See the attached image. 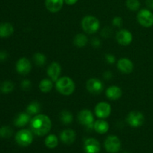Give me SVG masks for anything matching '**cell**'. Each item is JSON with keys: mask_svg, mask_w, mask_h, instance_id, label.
<instances>
[{"mask_svg": "<svg viewBox=\"0 0 153 153\" xmlns=\"http://www.w3.org/2000/svg\"><path fill=\"white\" fill-rule=\"evenodd\" d=\"M52 122L44 114H37L31 120V131L37 136H44L50 131Z\"/></svg>", "mask_w": 153, "mask_h": 153, "instance_id": "6da1fadb", "label": "cell"}, {"mask_svg": "<svg viewBox=\"0 0 153 153\" xmlns=\"http://www.w3.org/2000/svg\"><path fill=\"white\" fill-rule=\"evenodd\" d=\"M55 87L60 94L64 96H69L74 92L76 85L70 78L64 76L58 79Z\"/></svg>", "mask_w": 153, "mask_h": 153, "instance_id": "7a4b0ae2", "label": "cell"}, {"mask_svg": "<svg viewBox=\"0 0 153 153\" xmlns=\"http://www.w3.org/2000/svg\"><path fill=\"white\" fill-rule=\"evenodd\" d=\"M100 26V21L94 16H85L82 21V27L87 34H94L98 31Z\"/></svg>", "mask_w": 153, "mask_h": 153, "instance_id": "3957f363", "label": "cell"}, {"mask_svg": "<svg viewBox=\"0 0 153 153\" xmlns=\"http://www.w3.org/2000/svg\"><path fill=\"white\" fill-rule=\"evenodd\" d=\"M15 140L21 146H28L32 143L33 135L31 131L28 129H22L16 133Z\"/></svg>", "mask_w": 153, "mask_h": 153, "instance_id": "277c9868", "label": "cell"}, {"mask_svg": "<svg viewBox=\"0 0 153 153\" xmlns=\"http://www.w3.org/2000/svg\"><path fill=\"white\" fill-rule=\"evenodd\" d=\"M137 21L143 27L149 28L153 25V13L148 9H142L137 13Z\"/></svg>", "mask_w": 153, "mask_h": 153, "instance_id": "5b68a950", "label": "cell"}, {"mask_svg": "<svg viewBox=\"0 0 153 153\" xmlns=\"http://www.w3.org/2000/svg\"><path fill=\"white\" fill-rule=\"evenodd\" d=\"M78 120L82 125L85 126L87 128H92L94 127V115L91 111L87 110V109L81 111L78 115Z\"/></svg>", "mask_w": 153, "mask_h": 153, "instance_id": "8992f818", "label": "cell"}, {"mask_svg": "<svg viewBox=\"0 0 153 153\" xmlns=\"http://www.w3.org/2000/svg\"><path fill=\"white\" fill-rule=\"evenodd\" d=\"M120 140L117 136H108L105 141V148L108 152L110 153L118 152L120 149Z\"/></svg>", "mask_w": 153, "mask_h": 153, "instance_id": "52a82bcc", "label": "cell"}, {"mask_svg": "<svg viewBox=\"0 0 153 153\" xmlns=\"http://www.w3.org/2000/svg\"><path fill=\"white\" fill-rule=\"evenodd\" d=\"M126 121L128 125L132 127H139L143 125L144 122V116L140 111H133L128 114Z\"/></svg>", "mask_w": 153, "mask_h": 153, "instance_id": "ba28073f", "label": "cell"}, {"mask_svg": "<svg viewBox=\"0 0 153 153\" xmlns=\"http://www.w3.org/2000/svg\"><path fill=\"white\" fill-rule=\"evenodd\" d=\"M87 89L91 94L98 95L103 91L104 85L102 82L97 79H91L87 82Z\"/></svg>", "mask_w": 153, "mask_h": 153, "instance_id": "9c48e42d", "label": "cell"}, {"mask_svg": "<svg viewBox=\"0 0 153 153\" xmlns=\"http://www.w3.org/2000/svg\"><path fill=\"white\" fill-rule=\"evenodd\" d=\"M111 105L107 102H100L96 105L95 107V114L97 117L100 119H105L107 118L111 114Z\"/></svg>", "mask_w": 153, "mask_h": 153, "instance_id": "30bf717a", "label": "cell"}, {"mask_svg": "<svg viewBox=\"0 0 153 153\" xmlns=\"http://www.w3.org/2000/svg\"><path fill=\"white\" fill-rule=\"evenodd\" d=\"M16 70L21 75H26L31 70V64L29 60L26 58H21L18 60L16 64Z\"/></svg>", "mask_w": 153, "mask_h": 153, "instance_id": "8fae6325", "label": "cell"}, {"mask_svg": "<svg viewBox=\"0 0 153 153\" xmlns=\"http://www.w3.org/2000/svg\"><path fill=\"white\" fill-rule=\"evenodd\" d=\"M132 34L128 30L122 29L117 33L116 39L118 43L123 46H128L132 41Z\"/></svg>", "mask_w": 153, "mask_h": 153, "instance_id": "7c38bea8", "label": "cell"}, {"mask_svg": "<svg viewBox=\"0 0 153 153\" xmlns=\"http://www.w3.org/2000/svg\"><path fill=\"white\" fill-rule=\"evenodd\" d=\"M84 149L86 153H98L100 150V143L94 138L87 139L84 143Z\"/></svg>", "mask_w": 153, "mask_h": 153, "instance_id": "4fadbf2b", "label": "cell"}, {"mask_svg": "<svg viewBox=\"0 0 153 153\" xmlns=\"http://www.w3.org/2000/svg\"><path fill=\"white\" fill-rule=\"evenodd\" d=\"M117 68L122 73L128 74V73L132 72L134 65H133V63L131 60L126 58H123L118 61Z\"/></svg>", "mask_w": 153, "mask_h": 153, "instance_id": "5bb4252c", "label": "cell"}, {"mask_svg": "<svg viewBox=\"0 0 153 153\" xmlns=\"http://www.w3.org/2000/svg\"><path fill=\"white\" fill-rule=\"evenodd\" d=\"M61 67L60 64L57 62H52L48 67L47 74L52 82H56L61 74Z\"/></svg>", "mask_w": 153, "mask_h": 153, "instance_id": "9a60e30c", "label": "cell"}, {"mask_svg": "<svg viewBox=\"0 0 153 153\" xmlns=\"http://www.w3.org/2000/svg\"><path fill=\"white\" fill-rule=\"evenodd\" d=\"M64 0H45V6L52 13L58 12L63 7Z\"/></svg>", "mask_w": 153, "mask_h": 153, "instance_id": "2e32d148", "label": "cell"}, {"mask_svg": "<svg viewBox=\"0 0 153 153\" xmlns=\"http://www.w3.org/2000/svg\"><path fill=\"white\" fill-rule=\"evenodd\" d=\"M76 132L72 129H66L64 130L61 133V141L67 145L72 144L73 142L76 140Z\"/></svg>", "mask_w": 153, "mask_h": 153, "instance_id": "e0dca14e", "label": "cell"}, {"mask_svg": "<svg viewBox=\"0 0 153 153\" xmlns=\"http://www.w3.org/2000/svg\"><path fill=\"white\" fill-rule=\"evenodd\" d=\"M122 96V91L117 86H110L106 91V97L111 100H117Z\"/></svg>", "mask_w": 153, "mask_h": 153, "instance_id": "ac0fdd59", "label": "cell"}, {"mask_svg": "<svg viewBox=\"0 0 153 153\" xmlns=\"http://www.w3.org/2000/svg\"><path fill=\"white\" fill-rule=\"evenodd\" d=\"M94 128L99 134H105L109 129V125L106 121L103 120H99L94 123Z\"/></svg>", "mask_w": 153, "mask_h": 153, "instance_id": "d6986e66", "label": "cell"}, {"mask_svg": "<svg viewBox=\"0 0 153 153\" xmlns=\"http://www.w3.org/2000/svg\"><path fill=\"white\" fill-rule=\"evenodd\" d=\"M13 33V27L9 22L0 24V37H10Z\"/></svg>", "mask_w": 153, "mask_h": 153, "instance_id": "ffe728a7", "label": "cell"}, {"mask_svg": "<svg viewBox=\"0 0 153 153\" xmlns=\"http://www.w3.org/2000/svg\"><path fill=\"white\" fill-rule=\"evenodd\" d=\"M30 114L28 113H21L15 118L14 125L17 127L25 126L30 121Z\"/></svg>", "mask_w": 153, "mask_h": 153, "instance_id": "44dd1931", "label": "cell"}, {"mask_svg": "<svg viewBox=\"0 0 153 153\" xmlns=\"http://www.w3.org/2000/svg\"><path fill=\"white\" fill-rule=\"evenodd\" d=\"M88 42V37L83 34H77V35L75 37L74 40H73V43H74L75 46L79 48L84 47V46H86Z\"/></svg>", "mask_w": 153, "mask_h": 153, "instance_id": "7402d4cb", "label": "cell"}, {"mask_svg": "<svg viewBox=\"0 0 153 153\" xmlns=\"http://www.w3.org/2000/svg\"><path fill=\"white\" fill-rule=\"evenodd\" d=\"M58 144V138L55 134H49L45 139V145L49 149H54Z\"/></svg>", "mask_w": 153, "mask_h": 153, "instance_id": "603a6c76", "label": "cell"}, {"mask_svg": "<svg viewBox=\"0 0 153 153\" xmlns=\"http://www.w3.org/2000/svg\"><path fill=\"white\" fill-rule=\"evenodd\" d=\"M52 87H53L52 81L47 79H45L43 80H42L40 82V85H39V88H40V90L43 93L49 92L52 89Z\"/></svg>", "mask_w": 153, "mask_h": 153, "instance_id": "cb8c5ba5", "label": "cell"}, {"mask_svg": "<svg viewBox=\"0 0 153 153\" xmlns=\"http://www.w3.org/2000/svg\"><path fill=\"white\" fill-rule=\"evenodd\" d=\"M40 109H41L40 105L37 102H32L28 105L26 108V111L30 115L37 114L40 111Z\"/></svg>", "mask_w": 153, "mask_h": 153, "instance_id": "d4e9b609", "label": "cell"}, {"mask_svg": "<svg viewBox=\"0 0 153 153\" xmlns=\"http://www.w3.org/2000/svg\"><path fill=\"white\" fill-rule=\"evenodd\" d=\"M61 120L65 125H68V124L71 123L72 121L73 120V116L69 111L64 110L61 113Z\"/></svg>", "mask_w": 153, "mask_h": 153, "instance_id": "484cf974", "label": "cell"}, {"mask_svg": "<svg viewBox=\"0 0 153 153\" xmlns=\"http://www.w3.org/2000/svg\"><path fill=\"white\" fill-rule=\"evenodd\" d=\"M34 58V61L36 64V65L39 66V67H42V66L44 65L46 62V58L44 55L41 53H36L35 55L33 57Z\"/></svg>", "mask_w": 153, "mask_h": 153, "instance_id": "4316f807", "label": "cell"}, {"mask_svg": "<svg viewBox=\"0 0 153 153\" xmlns=\"http://www.w3.org/2000/svg\"><path fill=\"white\" fill-rule=\"evenodd\" d=\"M13 134L12 128L9 126H2L0 128V137L1 138H9Z\"/></svg>", "mask_w": 153, "mask_h": 153, "instance_id": "83f0119b", "label": "cell"}, {"mask_svg": "<svg viewBox=\"0 0 153 153\" xmlns=\"http://www.w3.org/2000/svg\"><path fill=\"white\" fill-rule=\"evenodd\" d=\"M13 88H14L13 84L11 82H10V81H6L1 85V91L4 94H9V93H10L13 91Z\"/></svg>", "mask_w": 153, "mask_h": 153, "instance_id": "f1b7e54d", "label": "cell"}, {"mask_svg": "<svg viewBox=\"0 0 153 153\" xmlns=\"http://www.w3.org/2000/svg\"><path fill=\"white\" fill-rule=\"evenodd\" d=\"M126 6L129 10L132 11L138 10L140 6V3L139 0H127Z\"/></svg>", "mask_w": 153, "mask_h": 153, "instance_id": "f546056e", "label": "cell"}, {"mask_svg": "<svg viewBox=\"0 0 153 153\" xmlns=\"http://www.w3.org/2000/svg\"><path fill=\"white\" fill-rule=\"evenodd\" d=\"M21 87H22V89L25 90V91H28V90H30V88H31V82H30L29 80H28V79H25V80L22 81V83H21Z\"/></svg>", "mask_w": 153, "mask_h": 153, "instance_id": "4dcf8cb0", "label": "cell"}, {"mask_svg": "<svg viewBox=\"0 0 153 153\" xmlns=\"http://www.w3.org/2000/svg\"><path fill=\"white\" fill-rule=\"evenodd\" d=\"M113 24L115 25V26L120 27L123 24V19L120 16H115L113 19Z\"/></svg>", "mask_w": 153, "mask_h": 153, "instance_id": "1f68e13d", "label": "cell"}, {"mask_svg": "<svg viewBox=\"0 0 153 153\" xmlns=\"http://www.w3.org/2000/svg\"><path fill=\"white\" fill-rule=\"evenodd\" d=\"M106 61L109 63V64H114L115 62V57L112 55H105Z\"/></svg>", "mask_w": 153, "mask_h": 153, "instance_id": "d6a6232c", "label": "cell"}, {"mask_svg": "<svg viewBox=\"0 0 153 153\" xmlns=\"http://www.w3.org/2000/svg\"><path fill=\"white\" fill-rule=\"evenodd\" d=\"M7 53L5 51H0V61H3L7 59Z\"/></svg>", "mask_w": 153, "mask_h": 153, "instance_id": "836d02e7", "label": "cell"}, {"mask_svg": "<svg viewBox=\"0 0 153 153\" xmlns=\"http://www.w3.org/2000/svg\"><path fill=\"white\" fill-rule=\"evenodd\" d=\"M100 40L98 38H94L92 40V44L94 47H99L100 46Z\"/></svg>", "mask_w": 153, "mask_h": 153, "instance_id": "e575fe53", "label": "cell"}, {"mask_svg": "<svg viewBox=\"0 0 153 153\" xmlns=\"http://www.w3.org/2000/svg\"><path fill=\"white\" fill-rule=\"evenodd\" d=\"M65 3L68 5H73L78 1V0H64Z\"/></svg>", "mask_w": 153, "mask_h": 153, "instance_id": "d590c367", "label": "cell"}, {"mask_svg": "<svg viewBox=\"0 0 153 153\" xmlns=\"http://www.w3.org/2000/svg\"><path fill=\"white\" fill-rule=\"evenodd\" d=\"M146 4L149 8L153 9V0H146Z\"/></svg>", "mask_w": 153, "mask_h": 153, "instance_id": "8d00e7d4", "label": "cell"}, {"mask_svg": "<svg viewBox=\"0 0 153 153\" xmlns=\"http://www.w3.org/2000/svg\"><path fill=\"white\" fill-rule=\"evenodd\" d=\"M104 77H105V79H111V78L112 77L111 73V72H108V71L106 72V73L104 74Z\"/></svg>", "mask_w": 153, "mask_h": 153, "instance_id": "74e56055", "label": "cell"}, {"mask_svg": "<svg viewBox=\"0 0 153 153\" xmlns=\"http://www.w3.org/2000/svg\"><path fill=\"white\" fill-rule=\"evenodd\" d=\"M108 28H104V30H105V31H106V30H108ZM106 34H108V35H109V34H110V33H108V31H107V32H106Z\"/></svg>", "mask_w": 153, "mask_h": 153, "instance_id": "f35d334b", "label": "cell"}]
</instances>
